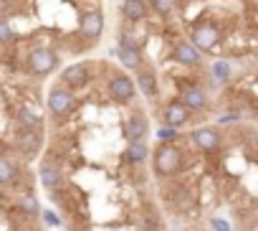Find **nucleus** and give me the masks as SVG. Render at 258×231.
I'll use <instances>...</instances> for the list:
<instances>
[{
  "instance_id": "obj_6",
  "label": "nucleus",
  "mask_w": 258,
  "mask_h": 231,
  "mask_svg": "<svg viewBox=\"0 0 258 231\" xmlns=\"http://www.w3.org/2000/svg\"><path fill=\"white\" fill-rule=\"evenodd\" d=\"M121 135H124L126 143L147 140V135H150V120H147V114H145L142 109H135V112H132V117L124 122Z\"/></svg>"
},
{
  "instance_id": "obj_5",
  "label": "nucleus",
  "mask_w": 258,
  "mask_h": 231,
  "mask_svg": "<svg viewBox=\"0 0 258 231\" xmlns=\"http://www.w3.org/2000/svg\"><path fill=\"white\" fill-rule=\"evenodd\" d=\"M220 38H223L220 28H218L215 23H210V21L198 23V26L192 28V36H190V41H192L203 54H205V51H215L218 43H220Z\"/></svg>"
},
{
  "instance_id": "obj_4",
  "label": "nucleus",
  "mask_w": 258,
  "mask_h": 231,
  "mask_svg": "<svg viewBox=\"0 0 258 231\" xmlns=\"http://www.w3.org/2000/svg\"><path fill=\"white\" fill-rule=\"evenodd\" d=\"M109 89V97L116 102V104H129L135 97H137V81L126 74H114L106 84Z\"/></svg>"
},
{
  "instance_id": "obj_21",
  "label": "nucleus",
  "mask_w": 258,
  "mask_h": 231,
  "mask_svg": "<svg viewBox=\"0 0 258 231\" xmlns=\"http://www.w3.org/2000/svg\"><path fill=\"white\" fill-rule=\"evenodd\" d=\"M18 208H21L26 216H41V206H38L36 196H31V193H26V196L18 198Z\"/></svg>"
},
{
  "instance_id": "obj_24",
  "label": "nucleus",
  "mask_w": 258,
  "mask_h": 231,
  "mask_svg": "<svg viewBox=\"0 0 258 231\" xmlns=\"http://www.w3.org/2000/svg\"><path fill=\"white\" fill-rule=\"evenodd\" d=\"M16 38V31L8 21H0V43H11Z\"/></svg>"
},
{
  "instance_id": "obj_8",
  "label": "nucleus",
  "mask_w": 258,
  "mask_h": 231,
  "mask_svg": "<svg viewBox=\"0 0 258 231\" xmlns=\"http://www.w3.org/2000/svg\"><path fill=\"white\" fill-rule=\"evenodd\" d=\"M190 143L200 150V153H215L220 150L223 140H220V132L213 130V127H198L190 132Z\"/></svg>"
},
{
  "instance_id": "obj_16",
  "label": "nucleus",
  "mask_w": 258,
  "mask_h": 231,
  "mask_svg": "<svg viewBox=\"0 0 258 231\" xmlns=\"http://www.w3.org/2000/svg\"><path fill=\"white\" fill-rule=\"evenodd\" d=\"M116 56H119V64H121L124 69H129V71H140L142 64H145L140 46H119Z\"/></svg>"
},
{
  "instance_id": "obj_26",
  "label": "nucleus",
  "mask_w": 258,
  "mask_h": 231,
  "mask_svg": "<svg viewBox=\"0 0 258 231\" xmlns=\"http://www.w3.org/2000/svg\"><path fill=\"white\" fill-rule=\"evenodd\" d=\"M210 223H213V228H215V231H230V223H228V221H223V218H213Z\"/></svg>"
},
{
  "instance_id": "obj_10",
  "label": "nucleus",
  "mask_w": 258,
  "mask_h": 231,
  "mask_svg": "<svg viewBox=\"0 0 258 231\" xmlns=\"http://www.w3.org/2000/svg\"><path fill=\"white\" fill-rule=\"evenodd\" d=\"M61 81L66 89H84L89 81H91V74H89V66L86 64H71L61 71Z\"/></svg>"
},
{
  "instance_id": "obj_15",
  "label": "nucleus",
  "mask_w": 258,
  "mask_h": 231,
  "mask_svg": "<svg viewBox=\"0 0 258 231\" xmlns=\"http://www.w3.org/2000/svg\"><path fill=\"white\" fill-rule=\"evenodd\" d=\"M150 13V6H147V0H124L121 3V18L124 21H145Z\"/></svg>"
},
{
  "instance_id": "obj_3",
  "label": "nucleus",
  "mask_w": 258,
  "mask_h": 231,
  "mask_svg": "<svg viewBox=\"0 0 258 231\" xmlns=\"http://www.w3.org/2000/svg\"><path fill=\"white\" fill-rule=\"evenodd\" d=\"M46 104H48V112H51L53 120H66L69 114L76 109V97H74L71 89H66L63 84H58V86H53L48 91Z\"/></svg>"
},
{
  "instance_id": "obj_12",
  "label": "nucleus",
  "mask_w": 258,
  "mask_h": 231,
  "mask_svg": "<svg viewBox=\"0 0 258 231\" xmlns=\"http://www.w3.org/2000/svg\"><path fill=\"white\" fill-rule=\"evenodd\" d=\"M180 102H182L190 112H203V109L210 107V97H208V91H205L203 86H195V84H190V86L182 89Z\"/></svg>"
},
{
  "instance_id": "obj_17",
  "label": "nucleus",
  "mask_w": 258,
  "mask_h": 231,
  "mask_svg": "<svg viewBox=\"0 0 258 231\" xmlns=\"http://www.w3.org/2000/svg\"><path fill=\"white\" fill-rule=\"evenodd\" d=\"M137 89L147 97V99H155L157 97V91H160V84H157V74L152 71V69H140L137 71Z\"/></svg>"
},
{
  "instance_id": "obj_9",
  "label": "nucleus",
  "mask_w": 258,
  "mask_h": 231,
  "mask_svg": "<svg viewBox=\"0 0 258 231\" xmlns=\"http://www.w3.org/2000/svg\"><path fill=\"white\" fill-rule=\"evenodd\" d=\"M38 175H41V186H43L46 191H51V193H56V191L63 186V170H61V165H58L53 158H46V160L41 163Z\"/></svg>"
},
{
  "instance_id": "obj_7",
  "label": "nucleus",
  "mask_w": 258,
  "mask_h": 231,
  "mask_svg": "<svg viewBox=\"0 0 258 231\" xmlns=\"http://www.w3.org/2000/svg\"><path fill=\"white\" fill-rule=\"evenodd\" d=\"M79 33L86 38V41H99L101 33H104V13L101 11H86L81 13V21H79Z\"/></svg>"
},
{
  "instance_id": "obj_28",
  "label": "nucleus",
  "mask_w": 258,
  "mask_h": 231,
  "mask_svg": "<svg viewBox=\"0 0 258 231\" xmlns=\"http://www.w3.org/2000/svg\"><path fill=\"white\" fill-rule=\"evenodd\" d=\"M79 231H89V228H79Z\"/></svg>"
},
{
  "instance_id": "obj_25",
  "label": "nucleus",
  "mask_w": 258,
  "mask_h": 231,
  "mask_svg": "<svg viewBox=\"0 0 258 231\" xmlns=\"http://www.w3.org/2000/svg\"><path fill=\"white\" fill-rule=\"evenodd\" d=\"M157 137H160V143H172V140L177 137V130L165 125V127H160V130H157Z\"/></svg>"
},
{
  "instance_id": "obj_20",
  "label": "nucleus",
  "mask_w": 258,
  "mask_h": 231,
  "mask_svg": "<svg viewBox=\"0 0 258 231\" xmlns=\"http://www.w3.org/2000/svg\"><path fill=\"white\" fill-rule=\"evenodd\" d=\"M18 180V165L8 158H0V186H11Z\"/></svg>"
},
{
  "instance_id": "obj_27",
  "label": "nucleus",
  "mask_w": 258,
  "mask_h": 231,
  "mask_svg": "<svg viewBox=\"0 0 258 231\" xmlns=\"http://www.w3.org/2000/svg\"><path fill=\"white\" fill-rule=\"evenodd\" d=\"M41 216H43V218H46L51 226H58V218H56L53 213H48V211H41Z\"/></svg>"
},
{
  "instance_id": "obj_18",
  "label": "nucleus",
  "mask_w": 258,
  "mask_h": 231,
  "mask_svg": "<svg viewBox=\"0 0 258 231\" xmlns=\"http://www.w3.org/2000/svg\"><path fill=\"white\" fill-rule=\"evenodd\" d=\"M147 155H150L147 143H145V140H137V143H129V145H126V150H124L121 160H124V163H129V165H142V163L147 160Z\"/></svg>"
},
{
  "instance_id": "obj_2",
  "label": "nucleus",
  "mask_w": 258,
  "mask_h": 231,
  "mask_svg": "<svg viewBox=\"0 0 258 231\" xmlns=\"http://www.w3.org/2000/svg\"><path fill=\"white\" fill-rule=\"evenodd\" d=\"M56 69H58V54L51 51L48 46H38V49H33L26 56V71L33 74V76H38V79L53 74Z\"/></svg>"
},
{
  "instance_id": "obj_19",
  "label": "nucleus",
  "mask_w": 258,
  "mask_h": 231,
  "mask_svg": "<svg viewBox=\"0 0 258 231\" xmlns=\"http://www.w3.org/2000/svg\"><path fill=\"white\" fill-rule=\"evenodd\" d=\"M18 122H21V130H43V122L38 114H33L28 107H21L18 109Z\"/></svg>"
},
{
  "instance_id": "obj_13",
  "label": "nucleus",
  "mask_w": 258,
  "mask_h": 231,
  "mask_svg": "<svg viewBox=\"0 0 258 231\" xmlns=\"http://www.w3.org/2000/svg\"><path fill=\"white\" fill-rule=\"evenodd\" d=\"M190 117H192V112H190L180 99L170 102L167 109H165V125H167V127H175V130L185 127V125L190 122Z\"/></svg>"
},
{
  "instance_id": "obj_23",
  "label": "nucleus",
  "mask_w": 258,
  "mask_h": 231,
  "mask_svg": "<svg viewBox=\"0 0 258 231\" xmlns=\"http://www.w3.org/2000/svg\"><path fill=\"white\" fill-rule=\"evenodd\" d=\"M213 76L218 81H228L230 79V64L228 61H215L213 64Z\"/></svg>"
},
{
  "instance_id": "obj_22",
  "label": "nucleus",
  "mask_w": 258,
  "mask_h": 231,
  "mask_svg": "<svg viewBox=\"0 0 258 231\" xmlns=\"http://www.w3.org/2000/svg\"><path fill=\"white\" fill-rule=\"evenodd\" d=\"M147 6H150L157 16L167 18V16L175 11V0H147Z\"/></svg>"
},
{
  "instance_id": "obj_11",
  "label": "nucleus",
  "mask_w": 258,
  "mask_h": 231,
  "mask_svg": "<svg viewBox=\"0 0 258 231\" xmlns=\"http://www.w3.org/2000/svg\"><path fill=\"white\" fill-rule=\"evenodd\" d=\"M172 61L175 64H182V66H198L203 61V51L192 41H182V43H175Z\"/></svg>"
},
{
  "instance_id": "obj_1",
  "label": "nucleus",
  "mask_w": 258,
  "mask_h": 231,
  "mask_svg": "<svg viewBox=\"0 0 258 231\" xmlns=\"http://www.w3.org/2000/svg\"><path fill=\"white\" fill-rule=\"evenodd\" d=\"M185 165V155L180 148H175L172 143H162L155 148L152 153V170L157 178H172L182 170Z\"/></svg>"
},
{
  "instance_id": "obj_14",
  "label": "nucleus",
  "mask_w": 258,
  "mask_h": 231,
  "mask_svg": "<svg viewBox=\"0 0 258 231\" xmlns=\"http://www.w3.org/2000/svg\"><path fill=\"white\" fill-rule=\"evenodd\" d=\"M43 145V130H21L18 132V148L26 158H33Z\"/></svg>"
}]
</instances>
